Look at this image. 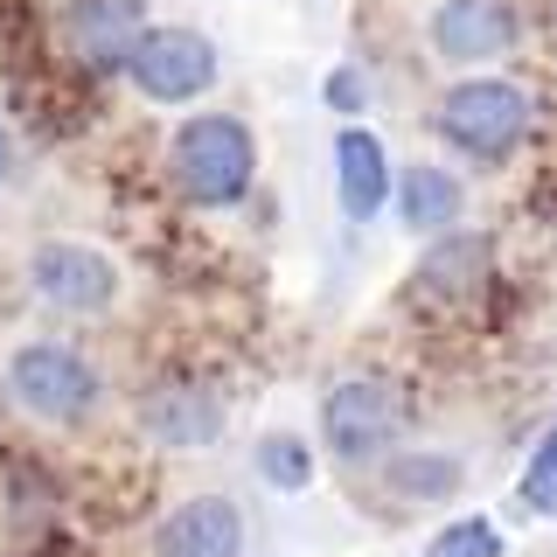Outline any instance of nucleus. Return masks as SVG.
Instances as JSON below:
<instances>
[{
	"label": "nucleus",
	"mask_w": 557,
	"mask_h": 557,
	"mask_svg": "<svg viewBox=\"0 0 557 557\" xmlns=\"http://www.w3.org/2000/svg\"><path fill=\"white\" fill-rule=\"evenodd\" d=\"M8 397L42 425H77L98 405V370L70 342H22L8 356Z\"/></svg>",
	"instance_id": "obj_3"
},
{
	"label": "nucleus",
	"mask_w": 557,
	"mask_h": 557,
	"mask_svg": "<svg viewBox=\"0 0 557 557\" xmlns=\"http://www.w3.org/2000/svg\"><path fill=\"white\" fill-rule=\"evenodd\" d=\"M126 77L153 104H188L216 84V42L202 28H147L126 57Z\"/></svg>",
	"instance_id": "obj_5"
},
{
	"label": "nucleus",
	"mask_w": 557,
	"mask_h": 557,
	"mask_svg": "<svg viewBox=\"0 0 557 557\" xmlns=\"http://www.w3.org/2000/svg\"><path fill=\"white\" fill-rule=\"evenodd\" d=\"M425 35L446 63H487L516 42V8L509 0H440Z\"/></svg>",
	"instance_id": "obj_7"
},
{
	"label": "nucleus",
	"mask_w": 557,
	"mask_h": 557,
	"mask_svg": "<svg viewBox=\"0 0 557 557\" xmlns=\"http://www.w3.org/2000/svg\"><path fill=\"white\" fill-rule=\"evenodd\" d=\"M168 174L196 209H231L251 196V174H258V147L251 126L231 112H196L182 119L168 139Z\"/></svg>",
	"instance_id": "obj_1"
},
{
	"label": "nucleus",
	"mask_w": 557,
	"mask_h": 557,
	"mask_svg": "<svg viewBox=\"0 0 557 557\" xmlns=\"http://www.w3.org/2000/svg\"><path fill=\"white\" fill-rule=\"evenodd\" d=\"M391 487L411 502H446L460 487V460H446V453H391Z\"/></svg>",
	"instance_id": "obj_13"
},
{
	"label": "nucleus",
	"mask_w": 557,
	"mask_h": 557,
	"mask_svg": "<svg viewBox=\"0 0 557 557\" xmlns=\"http://www.w3.org/2000/svg\"><path fill=\"white\" fill-rule=\"evenodd\" d=\"M139 35H147L139 0H70V14H63L70 57H84L91 70H126Z\"/></svg>",
	"instance_id": "obj_9"
},
{
	"label": "nucleus",
	"mask_w": 557,
	"mask_h": 557,
	"mask_svg": "<svg viewBox=\"0 0 557 557\" xmlns=\"http://www.w3.org/2000/svg\"><path fill=\"white\" fill-rule=\"evenodd\" d=\"M258 474H265L272 487H286V495H300V487L313 481V453L293 440V432H272V440H258Z\"/></svg>",
	"instance_id": "obj_15"
},
{
	"label": "nucleus",
	"mask_w": 557,
	"mask_h": 557,
	"mask_svg": "<svg viewBox=\"0 0 557 557\" xmlns=\"http://www.w3.org/2000/svg\"><path fill=\"white\" fill-rule=\"evenodd\" d=\"M397 216H405V231H418V237L453 231V223H460V182L432 161H411L397 174Z\"/></svg>",
	"instance_id": "obj_12"
},
{
	"label": "nucleus",
	"mask_w": 557,
	"mask_h": 557,
	"mask_svg": "<svg viewBox=\"0 0 557 557\" xmlns=\"http://www.w3.org/2000/svg\"><path fill=\"white\" fill-rule=\"evenodd\" d=\"M8 174H14V133L0 126V182H8Z\"/></svg>",
	"instance_id": "obj_19"
},
{
	"label": "nucleus",
	"mask_w": 557,
	"mask_h": 557,
	"mask_svg": "<svg viewBox=\"0 0 557 557\" xmlns=\"http://www.w3.org/2000/svg\"><path fill=\"white\" fill-rule=\"evenodd\" d=\"M481 265H487V244L481 237H460V231H446V244L425 258V293H467L481 278Z\"/></svg>",
	"instance_id": "obj_14"
},
{
	"label": "nucleus",
	"mask_w": 557,
	"mask_h": 557,
	"mask_svg": "<svg viewBox=\"0 0 557 557\" xmlns=\"http://www.w3.org/2000/svg\"><path fill=\"white\" fill-rule=\"evenodd\" d=\"M397 425H405V397L376 376H348L321 397V440L342 467H370L397 446Z\"/></svg>",
	"instance_id": "obj_4"
},
{
	"label": "nucleus",
	"mask_w": 557,
	"mask_h": 557,
	"mask_svg": "<svg viewBox=\"0 0 557 557\" xmlns=\"http://www.w3.org/2000/svg\"><path fill=\"white\" fill-rule=\"evenodd\" d=\"M425 557H502V530L487 516H460L425 544Z\"/></svg>",
	"instance_id": "obj_17"
},
{
	"label": "nucleus",
	"mask_w": 557,
	"mask_h": 557,
	"mask_svg": "<svg viewBox=\"0 0 557 557\" xmlns=\"http://www.w3.org/2000/svg\"><path fill=\"white\" fill-rule=\"evenodd\" d=\"M335 188H342V216L348 223H370L383 202H391V153H383L376 133L348 126L335 139Z\"/></svg>",
	"instance_id": "obj_11"
},
{
	"label": "nucleus",
	"mask_w": 557,
	"mask_h": 557,
	"mask_svg": "<svg viewBox=\"0 0 557 557\" xmlns=\"http://www.w3.org/2000/svg\"><path fill=\"white\" fill-rule=\"evenodd\" d=\"M28 286L42 307L57 313H104L119 300V265L91 244H35L28 251Z\"/></svg>",
	"instance_id": "obj_6"
},
{
	"label": "nucleus",
	"mask_w": 557,
	"mask_h": 557,
	"mask_svg": "<svg viewBox=\"0 0 557 557\" xmlns=\"http://www.w3.org/2000/svg\"><path fill=\"white\" fill-rule=\"evenodd\" d=\"M327 104H335V112H362V84H356V70H335V77H327Z\"/></svg>",
	"instance_id": "obj_18"
},
{
	"label": "nucleus",
	"mask_w": 557,
	"mask_h": 557,
	"mask_svg": "<svg viewBox=\"0 0 557 557\" xmlns=\"http://www.w3.org/2000/svg\"><path fill=\"white\" fill-rule=\"evenodd\" d=\"M522 509L530 516H557V418H550V432L536 440V453H530V467H522Z\"/></svg>",
	"instance_id": "obj_16"
},
{
	"label": "nucleus",
	"mask_w": 557,
	"mask_h": 557,
	"mask_svg": "<svg viewBox=\"0 0 557 557\" xmlns=\"http://www.w3.org/2000/svg\"><path fill=\"white\" fill-rule=\"evenodd\" d=\"M139 425H147V440L188 453V446H209L223 432V405L202 383H161V391L139 397Z\"/></svg>",
	"instance_id": "obj_10"
},
{
	"label": "nucleus",
	"mask_w": 557,
	"mask_h": 557,
	"mask_svg": "<svg viewBox=\"0 0 557 557\" xmlns=\"http://www.w3.org/2000/svg\"><path fill=\"white\" fill-rule=\"evenodd\" d=\"M432 133L460 147L467 161H509L530 133V91L509 77H460L432 104Z\"/></svg>",
	"instance_id": "obj_2"
},
{
	"label": "nucleus",
	"mask_w": 557,
	"mask_h": 557,
	"mask_svg": "<svg viewBox=\"0 0 557 557\" xmlns=\"http://www.w3.org/2000/svg\"><path fill=\"white\" fill-rule=\"evenodd\" d=\"M153 557H244V509L231 495H188L153 530Z\"/></svg>",
	"instance_id": "obj_8"
}]
</instances>
